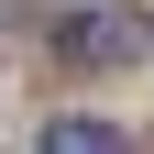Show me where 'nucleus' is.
I'll return each instance as SVG.
<instances>
[{"label": "nucleus", "mask_w": 154, "mask_h": 154, "mask_svg": "<svg viewBox=\"0 0 154 154\" xmlns=\"http://www.w3.org/2000/svg\"><path fill=\"white\" fill-rule=\"evenodd\" d=\"M66 55H143V22H132V11H77Z\"/></svg>", "instance_id": "1"}, {"label": "nucleus", "mask_w": 154, "mask_h": 154, "mask_svg": "<svg viewBox=\"0 0 154 154\" xmlns=\"http://www.w3.org/2000/svg\"><path fill=\"white\" fill-rule=\"evenodd\" d=\"M44 154H132V143H121L110 121H55V132H44Z\"/></svg>", "instance_id": "2"}]
</instances>
